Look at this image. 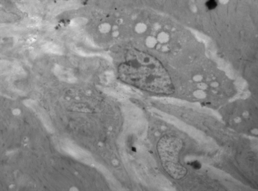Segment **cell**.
<instances>
[{
    "label": "cell",
    "mask_w": 258,
    "mask_h": 191,
    "mask_svg": "<svg viewBox=\"0 0 258 191\" xmlns=\"http://www.w3.org/2000/svg\"><path fill=\"white\" fill-rule=\"evenodd\" d=\"M206 6L209 10H212L217 8L218 3L215 0H209L206 3Z\"/></svg>",
    "instance_id": "3957f363"
},
{
    "label": "cell",
    "mask_w": 258,
    "mask_h": 191,
    "mask_svg": "<svg viewBox=\"0 0 258 191\" xmlns=\"http://www.w3.org/2000/svg\"><path fill=\"white\" fill-rule=\"evenodd\" d=\"M192 166H193V167H195V168H199L201 167V164H199L198 161H195V162H194L193 164H192Z\"/></svg>",
    "instance_id": "277c9868"
},
{
    "label": "cell",
    "mask_w": 258,
    "mask_h": 191,
    "mask_svg": "<svg viewBox=\"0 0 258 191\" xmlns=\"http://www.w3.org/2000/svg\"><path fill=\"white\" fill-rule=\"evenodd\" d=\"M123 82L145 91L157 94L174 93V87L162 62L146 52L131 50L118 67Z\"/></svg>",
    "instance_id": "6da1fadb"
},
{
    "label": "cell",
    "mask_w": 258,
    "mask_h": 191,
    "mask_svg": "<svg viewBox=\"0 0 258 191\" xmlns=\"http://www.w3.org/2000/svg\"><path fill=\"white\" fill-rule=\"evenodd\" d=\"M181 149V141L173 137H163L157 145L163 167L171 177L181 178L186 174V170L179 163L180 149Z\"/></svg>",
    "instance_id": "7a4b0ae2"
}]
</instances>
